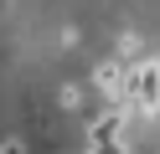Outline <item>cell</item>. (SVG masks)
<instances>
[{
    "label": "cell",
    "mask_w": 160,
    "mask_h": 154,
    "mask_svg": "<svg viewBox=\"0 0 160 154\" xmlns=\"http://www.w3.org/2000/svg\"><path fill=\"white\" fill-rule=\"evenodd\" d=\"M119 57H124V62H145V41H139V36H124V41H119Z\"/></svg>",
    "instance_id": "3957f363"
},
{
    "label": "cell",
    "mask_w": 160,
    "mask_h": 154,
    "mask_svg": "<svg viewBox=\"0 0 160 154\" xmlns=\"http://www.w3.org/2000/svg\"><path fill=\"white\" fill-rule=\"evenodd\" d=\"M129 62L124 57H114V62H98L93 67V87H98V98H108V103H124L129 98Z\"/></svg>",
    "instance_id": "7a4b0ae2"
},
{
    "label": "cell",
    "mask_w": 160,
    "mask_h": 154,
    "mask_svg": "<svg viewBox=\"0 0 160 154\" xmlns=\"http://www.w3.org/2000/svg\"><path fill=\"white\" fill-rule=\"evenodd\" d=\"M57 103H62L67 113H78V108H83V87H78V82H67V87H62V98H57Z\"/></svg>",
    "instance_id": "277c9868"
},
{
    "label": "cell",
    "mask_w": 160,
    "mask_h": 154,
    "mask_svg": "<svg viewBox=\"0 0 160 154\" xmlns=\"http://www.w3.org/2000/svg\"><path fill=\"white\" fill-rule=\"evenodd\" d=\"M129 108L139 113V118H155L160 113V62H134V72H129Z\"/></svg>",
    "instance_id": "6da1fadb"
}]
</instances>
